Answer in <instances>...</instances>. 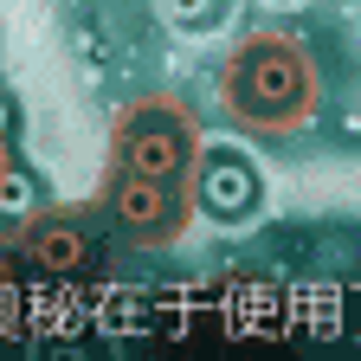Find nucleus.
<instances>
[{
  "label": "nucleus",
  "instance_id": "nucleus-1",
  "mask_svg": "<svg viewBox=\"0 0 361 361\" xmlns=\"http://www.w3.org/2000/svg\"><path fill=\"white\" fill-rule=\"evenodd\" d=\"M219 104L245 135L284 142V135H297L316 116V104H323L316 52L284 26H252L245 39H233V52L219 65Z\"/></svg>",
  "mask_w": 361,
  "mask_h": 361
},
{
  "label": "nucleus",
  "instance_id": "nucleus-2",
  "mask_svg": "<svg viewBox=\"0 0 361 361\" xmlns=\"http://www.w3.org/2000/svg\"><path fill=\"white\" fill-rule=\"evenodd\" d=\"M200 123L188 104L174 97H135L110 116V161L129 168V174H149V180H174L188 188L194 180V161H200Z\"/></svg>",
  "mask_w": 361,
  "mask_h": 361
},
{
  "label": "nucleus",
  "instance_id": "nucleus-3",
  "mask_svg": "<svg viewBox=\"0 0 361 361\" xmlns=\"http://www.w3.org/2000/svg\"><path fill=\"white\" fill-rule=\"evenodd\" d=\"M97 213L116 226L129 245H174L194 226V194L174 188V180H149V174H129V168L104 161Z\"/></svg>",
  "mask_w": 361,
  "mask_h": 361
},
{
  "label": "nucleus",
  "instance_id": "nucleus-4",
  "mask_svg": "<svg viewBox=\"0 0 361 361\" xmlns=\"http://www.w3.org/2000/svg\"><path fill=\"white\" fill-rule=\"evenodd\" d=\"M188 194H194V213L213 219V226H245L264 200V180L252 168L245 149L233 142H200V161H194V180H188Z\"/></svg>",
  "mask_w": 361,
  "mask_h": 361
},
{
  "label": "nucleus",
  "instance_id": "nucleus-5",
  "mask_svg": "<svg viewBox=\"0 0 361 361\" xmlns=\"http://www.w3.org/2000/svg\"><path fill=\"white\" fill-rule=\"evenodd\" d=\"M20 258L45 278H90L104 264V239L90 213H65V207H39L26 213V233H20Z\"/></svg>",
  "mask_w": 361,
  "mask_h": 361
},
{
  "label": "nucleus",
  "instance_id": "nucleus-6",
  "mask_svg": "<svg viewBox=\"0 0 361 361\" xmlns=\"http://www.w3.org/2000/svg\"><path fill=\"white\" fill-rule=\"evenodd\" d=\"M39 174L26 168V161H13L7 174H0V213H39Z\"/></svg>",
  "mask_w": 361,
  "mask_h": 361
},
{
  "label": "nucleus",
  "instance_id": "nucleus-7",
  "mask_svg": "<svg viewBox=\"0 0 361 361\" xmlns=\"http://www.w3.org/2000/svg\"><path fill=\"white\" fill-rule=\"evenodd\" d=\"M161 7H168V20L180 32H207V26L226 20V0H161Z\"/></svg>",
  "mask_w": 361,
  "mask_h": 361
},
{
  "label": "nucleus",
  "instance_id": "nucleus-8",
  "mask_svg": "<svg viewBox=\"0 0 361 361\" xmlns=\"http://www.w3.org/2000/svg\"><path fill=\"white\" fill-rule=\"evenodd\" d=\"M0 142H20V104L7 84H0Z\"/></svg>",
  "mask_w": 361,
  "mask_h": 361
},
{
  "label": "nucleus",
  "instance_id": "nucleus-9",
  "mask_svg": "<svg viewBox=\"0 0 361 361\" xmlns=\"http://www.w3.org/2000/svg\"><path fill=\"white\" fill-rule=\"evenodd\" d=\"M13 161H20V142H0V174H7Z\"/></svg>",
  "mask_w": 361,
  "mask_h": 361
}]
</instances>
